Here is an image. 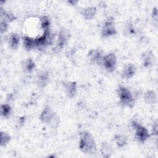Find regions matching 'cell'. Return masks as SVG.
I'll use <instances>...</instances> for the list:
<instances>
[{"mask_svg": "<svg viewBox=\"0 0 158 158\" xmlns=\"http://www.w3.org/2000/svg\"><path fill=\"white\" fill-rule=\"evenodd\" d=\"M79 149L88 154H94L96 151V144L93 135L87 131H82L79 134Z\"/></svg>", "mask_w": 158, "mask_h": 158, "instance_id": "cell-1", "label": "cell"}, {"mask_svg": "<svg viewBox=\"0 0 158 158\" xmlns=\"http://www.w3.org/2000/svg\"><path fill=\"white\" fill-rule=\"evenodd\" d=\"M117 95L120 103L123 106L133 108L135 104V99L131 92L126 87L119 86L117 90Z\"/></svg>", "mask_w": 158, "mask_h": 158, "instance_id": "cell-2", "label": "cell"}, {"mask_svg": "<svg viewBox=\"0 0 158 158\" xmlns=\"http://www.w3.org/2000/svg\"><path fill=\"white\" fill-rule=\"evenodd\" d=\"M131 127L135 131L136 139L140 143H144L150 136V134L148 129L143 126L138 121L132 120Z\"/></svg>", "mask_w": 158, "mask_h": 158, "instance_id": "cell-3", "label": "cell"}, {"mask_svg": "<svg viewBox=\"0 0 158 158\" xmlns=\"http://www.w3.org/2000/svg\"><path fill=\"white\" fill-rule=\"evenodd\" d=\"M117 30L115 27L114 19L113 17H108L104 22L101 29V34L103 38H108L115 35Z\"/></svg>", "mask_w": 158, "mask_h": 158, "instance_id": "cell-4", "label": "cell"}, {"mask_svg": "<svg viewBox=\"0 0 158 158\" xmlns=\"http://www.w3.org/2000/svg\"><path fill=\"white\" fill-rule=\"evenodd\" d=\"M101 65L108 72L111 73L115 70L117 66V57L114 52H110L104 55Z\"/></svg>", "mask_w": 158, "mask_h": 158, "instance_id": "cell-5", "label": "cell"}, {"mask_svg": "<svg viewBox=\"0 0 158 158\" xmlns=\"http://www.w3.org/2000/svg\"><path fill=\"white\" fill-rule=\"evenodd\" d=\"M69 39V33L65 30H61L57 37L56 46L54 48V51L56 52H60V51L67 44Z\"/></svg>", "mask_w": 158, "mask_h": 158, "instance_id": "cell-6", "label": "cell"}, {"mask_svg": "<svg viewBox=\"0 0 158 158\" xmlns=\"http://www.w3.org/2000/svg\"><path fill=\"white\" fill-rule=\"evenodd\" d=\"M56 115V113L50 107L46 106L41 112L40 116V119L41 122L49 124Z\"/></svg>", "mask_w": 158, "mask_h": 158, "instance_id": "cell-7", "label": "cell"}, {"mask_svg": "<svg viewBox=\"0 0 158 158\" xmlns=\"http://www.w3.org/2000/svg\"><path fill=\"white\" fill-rule=\"evenodd\" d=\"M104 56L102 50L99 48L91 49L88 52V56L91 62L94 64L101 65Z\"/></svg>", "mask_w": 158, "mask_h": 158, "instance_id": "cell-8", "label": "cell"}, {"mask_svg": "<svg viewBox=\"0 0 158 158\" xmlns=\"http://www.w3.org/2000/svg\"><path fill=\"white\" fill-rule=\"evenodd\" d=\"M136 72V68L135 65L133 64H127L125 65L123 67L121 76L122 78H124L125 80H128L131 78L135 74Z\"/></svg>", "mask_w": 158, "mask_h": 158, "instance_id": "cell-9", "label": "cell"}, {"mask_svg": "<svg viewBox=\"0 0 158 158\" xmlns=\"http://www.w3.org/2000/svg\"><path fill=\"white\" fill-rule=\"evenodd\" d=\"M64 88L67 96L70 98L75 96L77 92V85L75 81H67L64 83Z\"/></svg>", "mask_w": 158, "mask_h": 158, "instance_id": "cell-10", "label": "cell"}, {"mask_svg": "<svg viewBox=\"0 0 158 158\" xmlns=\"http://www.w3.org/2000/svg\"><path fill=\"white\" fill-rule=\"evenodd\" d=\"M49 81V73L46 70H43L38 73L37 75L36 83L39 88L45 87Z\"/></svg>", "mask_w": 158, "mask_h": 158, "instance_id": "cell-11", "label": "cell"}, {"mask_svg": "<svg viewBox=\"0 0 158 158\" xmlns=\"http://www.w3.org/2000/svg\"><path fill=\"white\" fill-rule=\"evenodd\" d=\"M143 65L146 68L152 67L155 61V57L151 51H147L142 54Z\"/></svg>", "mask_w": 158, "mask_h": 158, "instance_id": "cell-12", "label": "cell"}, {"mask_svg": "<svg viewBox=\"0 0 158 158\" xmlns=\"http://www.w3.org/2000/svg\"><path fill=\"white\" fill-rule=\"evenodd\" d=\"M23 44L27 51H30L36 48L35 38H33L27 35H24L23 38Z\"/></svg>", "mask_w": 158, "mask_h": 158, "instance_id": "cell-13", "label": "cell"}, {"mask_svg": "<svg viewBox=\"0 0 158 158\" xmlns=\"http://www.w3.org/2000/svg\"><path fill=\"white\" fill-rule=\"evenodd\" d=\"M35 67V62L31 58H27L25 59L22 63V70L26 73H31L34 70Z\"/></svg>", "mask_w": 158, "mask_h": 158, "instance_id": "cell-14", "label": "cell"}, {"mask_svg": "<svg viewBox=\"0 0 158 158\" xmlns=\"http://www.w3.org/2000/svg\"><path fill=\"white\" fill-rule=\"evenodd\" d=\"M20 43V36L15 33H12L10 35L8 39V44L12 49H17Z\"/></svg>", "mask_w": 158, "mask_h": 158, "instance_id": "cell-15", "label": "cell"}, {"mask_svg": "<svg viewBox=\"0 0 158 158\" xmlns=\"http://www.w3.org/2000/svg\"><path fill=\"white\" fill-rule=\"evenodd\" d=\"M97 9L96 7H88L84 9L81 12V15L85 20H91L96 15Z\"/></svg>", "mask_w": 158, "mask_h": 158, "instance_id": "cell-16", "label": "cell"}, {"mask_svg": "<svg viewBox=\"0 0 158 158\" xmlns=\"http://www.w3.org/2000/svg\"><path fill=\"white\" fill-rule=\"evenodd\" d=\"M144 100L147 104H154L157 101V96L152 90H148L144 94Z\"/></svg>", "mask_w": 158, "mask_h": 158, "instance_id": "cell-17", "label": "cell"}, {"mask_svg": "<svg viewBox=\"0 0 158 158\" xmlns=\"http://www.w3.org/2000/svg\"><path fill=\"white\" fill-rule=\"evenodd\" d=\"M113 149L110 144L106 142H104L102 143L101 147V152L103 157H109L112 154Z\"/></svg>", "mask_w": 158, "mask_h": 158, "instance_id": "cell-18", "label": "cell"}, {"mask_svg": "<svg viewBox=\"0 0 158 158\" xmlns=\"http://www.w3.org/2000/svg\"><path fill=\"white\" fill-rule=\"evenodd\" d=\"M114 140L117 145V146L119 148H123L127 144V138L121 134H117L114 136Z\"/></svg>", "mask_w": 158, "mask_h": 158, "instance_id": "cell-19", "label": "cell"}, {"mask_svg": "<svg viewBox=\"0 0 158 158\" xmlns=\"http://www.w3.org/2000/svg\"><path fill=\"white\" fill-rule=\"evenodd\" d=\"M39 19H40V27L43 31H45L50 29L51 22L48 16L46 15L41 16V17L39 18Z\"/></svg>", "mask_w": 158, "mask_h": 158, "instance_id": "cell-20", "label": "cell"}, {"mask_svg": "<svg viewBox=\"0 0 158 158\" xmlns=\"http://www.w3.org/2000/svg\"><path fill=\"white\" fill-rule=\"evenodd\" d=\"M123 33L127 36H133L136 33L135 28L131 22H128L123 28Z\"/></svg>", "mask_w": 158, "mask_h": 158, "instance_id": "cell-21", "label": "cell"}, {"mask_svg": "<svg viewBox=\"0 0 158 158\" xmlns=\"http://www.w3.org/2000/svg\"><path fill=\"white\" fill-rule=\"evenodd\" d=\"M1 15L2 20H4L9 23L14 21L15 19V17L12 13L4 10L2 8H1Z\"/></svg>", "mask_w": 158, "mask_h": 158, "instance_id": "cell-22", "label": "cell"}, {"mask_svg": "<svg viewBox=\"0 0 158 158\" xmlns=\"http://www.w3.org/2000/svg\"><path fill=\"white\" fill-rule=\"evenodd\" d=\"M12 112V108L8 104H3L1 106V114L4 118H8Z\"/></svg>", "mask_w": 158, "mask_h": 158, "instance_id": "cell-23", "label": "cell"}, {"mask_svg": "<svg viewBox=\"0 0 158 158\" xmlns=\"http://www.w3.org/2000/svg\"><path fill=\"white\" fill-rule=\"evenodd\" d=\"M11 139L10 136L5 131H1V136H0V143L2 147L6 146L9 141Z\"/></svg>", "mask_w": 158, "mask_h": 158, "instance_id": "cell-24", "label": "cell"}, {"mask_svg": "<svg viewBox=\"0 0 158 158\" xmlns=\"http://www.w3.org/2000/svg\"><path fill=\"white\" fill-rule=\"evenodd\" d=\"M9 28L8 23L4 20H1V33L4 34L6 33Z\"/></svg>", "mask_w": 158, "mask_h": 158, "instance_id": "cell-25", "label": "cell"}, {"mask_svg": "<svg viewBox=\"0 0 158 158\" xmlns=\"http://www.w3.org/2000/svg\"><path fill=\"white\" fill-rule=\"evenodd\" d=\"M151 16H152V20L157 23V7L153 8L152 14H151Z\"/></svg>", "mask_w": 158, "mask_h": 158, "instance_id": "cell-26", "label": "cell"}, {"mask_svg": "<svg viewBox=\"0 0 158 158\" xmlns=\"http://www.w3.org/2000/svg\"><path fill=\"white\" fill-rule=\"evenodd\" d=\"M152 133L153 135H157V122H156L153 124Z\"/></svg>", "mask_w": 158, "mask_h": 158, "instance_id": "cell-27", "label": "cell"}]
</instances>
